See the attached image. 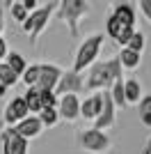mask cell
Instances as JSON below:
<instances>
[{"instance_id":"21","label":"cell","mask_w":151,"mask_h":154,"mask_svg":"<svg viewBox=\"0 0 151 154\" xmlns=\"http://www.w3.org/2000/svg\"><path fill=\"white\" fill-rule=\"evenodd\" d=\"M138 113H140V122L147 129H151V94H142V99L138 101Z\"/></svg>"},{"instance_id":"4","label":"cell","mask_w":151,"mask_h":154,"mask_svg":"<svg viewBox=\"0 0 151 154\" xmlns=\"http://www.w3.org/2000/svg\"><path fill=\"white\" fill-rule=\"evenodd\" d=\"M55 9H57V2H48V5H44V7H37V9L30 12V14H28V19L21 23L23 32L30 35V42H32V44H37L39 35L48 28V21H50V16H53Z\"/></svg>"},{"instance_id":"1","label":"cell","mask_w":151,"mask_h":154,"mask_svg":"<svg viewBox=\"0 0 151 154\" xmlns=\"http://www.w3.org/2000/svg\"><path fill=\"white\" fill-rule=\"evenodd\" d=\"M117 78H124L121 76V64L117 58H110V60H99L89 67V74H87V83H85V90H110V85L117 81Z\"/></svg>"},{"instance_id":"2","label":"cell","mask_w":151,"mask_h":154,"mask_svg":"<svg viewBox=\"0 0 151 154\" xmlns=\"http://www.w3.org/2000/svg\"><path fill=\"white\" fill-rule=\"evenodd\" d=\"M55 12H57V19L69 28L71 37H78V35H80L78 26H80L82 16H87V14L92 12V7H89L87 0H60Z\"/></svg>"},{"instance_id":"13","label":"cell","mask_w":151,"mask_h":154,"mask_svg":"<svg viewBox=\"0 0 151 154\" xmlns=\"http://www.w3.org/2000/svg\"><path fill=\"white\" fill-rule=\"evenodd\" d=\"M16 134L21 136V138H25V140L30 143L32 138H37L39 134H41V129H44V124L39 122V117L37 115H28L25 120H21L19 124H16Z\"/></svg>"},{"instance_id":"25","label":"cell","mask_w":151,"mask_h":154,"mask_svg":"<svg viewBox=\"0 0 151 154\" xmlns=\"http://www.w3.org/2000/svg\"><path fill=\"white\" fill-rule=\"evenodd\" d=\"M124 48H131V51H135V53H140V55H142V51H144V35L135 30V32L131 35V39L126 42Z\"/></svg>"},{"instance_id":"19","label":"cell","mask_w":151,"mask_h":154,"mask_svg":"<svg viewBox=\"0 0 151 154\" xmlns=\"http://www.w3.org/2000/svg\"><path fill=\"white\" fill-rule=\"evenodd\" d=\"M110 99H112L114 108L117 110H124L126 108V99H124V78H117L112 85H110Z\"/></svg>"},{"instance_id":"33","label":"cell","mask_w":151,"mask_h":154,"mask_svg":"<svg viewBox=\"0 0 151 154\" xmlns=\"http://www.w3.org/2000/svg\"><path fill=\"white\" fill-rule=\"evenodd\" d=\"M14 2H21V0H5V5L9 7V5H14Z\"/></svg>"},{"instance_id":"22","label":"cell","mask_w":151,"mask_h":154,"mask_svg":"<svg viewBox=\"0 0 151 154\" xmlns=\"http://www.w3.org/2000/svg\"><path fill=\"white\" fill-rule=\"evenodd\" d=\"M16 83H19V76H16L5 62H0V85H5L7 90H9V88H14Z\"/></svg>"},{"instance_id":"14","label":"cell","mask_w":151,"mask_h":154,"mask_svg":"<svg viewBox=\"0 0 151 154\" xmlns=\"http://www.w3.org/2000/svg\"><path fill=\"white\" fill-rule=\"evenodd\" d=\"M101 108H103V92H94V94H89L85 101H80V117L94 122L96 117H99Z\"/></svg>"},{"instance_id":"23","label":"cell","mask_w":151,"mask_h":154,"mask_svg":"<svg viewBox=\"0 0 151 154\" xmlns=\"http://www.w3.org/2000/svg\"><path fill=\"white\" fill-rule=\"evenodd\" d=\"M37 117H39V122L44 124V127H48V129H53L57 122H60V115H57L55 108H41Z\"/></svg>"},{"instance_id":"24","label":"cell","mask_w":151,"mask_h":154,"mask_svg":"<svg viewBox=\"0 0 151 154\" xmlns=\"http://www.w3.org/2000/svg\"><path fill=\"white\" fill-rule=\"evenodd\" d=\"M37 76H39V64H28V67H25V71L21 74L19 81H23L25 88H34V83H37Z\"/></svg>"},{"instance_id":"7","label":"cell","mask_w":151,"mask_h":154,"mask_svg":"<svg viewBox=\"0 0 151 154\" xmlns=\"http://www.w3.org/2000/svg\"><path fill=\"white\" fill-rule=\"evenodd\" d=\"M60 76H62V69H60L57 64H53V62L39 64V76H37L34 88H37L39 92H53L57 81H60Z\"/></svg>"},{"instance_id":"28","label":"cell","mask_w":151,"mask_h":154,"mask_svg":"<svg viewBox=\"0 0 151 154\" xmlns=\"http://www.w3.org/2000/svg\"><path fill=\"white\" fill-rule=\"evenodd\" d=\"M138 5H140V12H142V16H144V19L151 23V0H138Z\"/></svg>"},{"instance_id":"34","label":"cell","mask_w":151,"mask_h":154,"mask_svg":"<svg viewBox=\"0 0 151 154\" xmlns=\"http://www.w3.org/2000/svg\"><path fill=\"white\" fill-rule=\"evenodd\" d=\"M128 2H131V5H133V2H138V0H128Z\"/></svg>"},{"instance_id":"29","label":"cell","mask_w":151,"mask_h":154,"mask_svg":"<svg viewBox=\"0 0 151 154\" xmlns=\"http://www.w3.org/2000/svg\"><path fill=\"white\" fill-rule=\"evenodd\" d=\"M21 5H23L25 7V9H28V14H30V12H34V9H37V0H21Z\"/></svg>"},{"instance_id":"31","label":"cell","mask_w":151,"mask_h":154,"mask_svg":"<svg viewBox=\"0 0 151 154\" xmlns=\"http://www.w3.org/2000/svg\"><path fill=\"white\" fill-rule=\"evenodd\" d=\"M144 154H151V138L147 140V147H144Z\"/></svg>"},{"instance_id":"18","label":"cell","mask_w":151,"mask_h":154,"mask_svg":"<svg viewBox=\"0 0 151 154\" xmlns=\"http://www.w3.org/2000/svg\"><path fill=\"white\" fill-rule=\"evenodd\" d=\"M23 101H25V106H28V113H30V115H39V110L44 108V106H41V94H39L37 88H28V92L23 94Z\"/></svg>"},{"instance_id":"9","label":"cell","mask_w":151,"mask_h":154,"mask_svg":"<svg viewBox=\"0 0 151 154\" xmlns=\"http://www.w3.org/2000/svg\"><path fill=\"white\" fill-rule=\"evenodd\" d=\"M85 90V81L80 78V74H76V71H62V76L57 81L55 85V94L62 97V94H80Z\"/></svg>"},{"instance_id":"32","label":"cell","mask_w":151,"mask_h":154,"mask_svg":"<svg viewBox=\"0 0 151 154\" xmlns=\"http://www.w3.org/2000/svg\"><path fill=\"white\" fill-rule=\"evenodd\" d=\"M2 30H5V21H2V12H0V35H2Z\"/></svg>"},{"instance_id":"11","label":"cell","mask_w":151,"mask_h":154,"mask_svg":"<svg viewBox=\"0 0 151 154\" xmlns=\"http://www.w3.org/2000/svg\"><path fill=\"white\" fill-rule=\"evenodd\" d=\"M28 115H30V113H28V106H25L23 97H14L12 101L5 106V113H2V122H5L7 127H16V124H19L21 120H25Z\"/></svg>"},{"instance_id":"6","label":"cell","mask_w":151,"mask_h":154,"mask_svg":"<svg viewBox=\"0 0 151 154\" xmlns=\"http://www.w3.org/2000/svg\"><path fill=\"white\" fill-rule=\"evenodd\" d=\"M0 140H2V154H28L30 152V143L21 138L14 127H7L0 131Z\"/></svg>"},{"instance_id":"15","label":"cell","mask_w":151,"mask_h":154,"mask_svg":"<svg viewBox=\"0 0 151 154\" xmlns=\"http://www.w3.org/2000/svg\"><path fill=\"white\" fill-rule=\"evenodd\" d=\"M110 16H114V19L119 21V23H124V26L135 28V7H133L131 2H117V5L112 7V14H110Z\"/></svg>"},{"instance_id":"30","label":"cell","mask_w":151,"mask_h":154,"mask_svg":"<svg viewBox=\"0 0 151 154\" xmlns=\"http://www.w3.org/2000/svg\"><path fill=\"white\" fill-rule=\"evenodd\" d=\"M7 53H9V51H7V42H5L2 37H0V62H2V60L7 58Z\"/></svg>"},{"instance_id":"26","label":"cell","mask_w":151,"mask_h":154,"mask_svg":"<svg viewBox=\"0 0 151 154\" xmlns=\"http://www.w3.org/2000/svg\"><path fill=\"white\" fill-rule=\"evenodd\" d=\"M7 9L12 12V19L16 21V23H23V21L28 19V9H25V7L21 5V2H14V5H9Z\"/></svg>"},{"instance_id":"10","label":"cell","mask_w":151,"mask_h":154,"mask_svg":"<svg viewBox=\"0 0 151 154\" xmlns=\"http://www.w3.org/2000/svg\"><path fill=\"white\" fill-rule=\"evenodd\" d=\"M117 124V108H114L112 99H110V92L103 90V108H101L99 117L94 120V129L99 131H108Z\"/></svg>"},{"instance_id":"20","label":"cell","mask_w":151,"mask_h":154,"mask_svg":"<svg viewBox=\"0 0 151 154\" xmlns=\"http://www.w3.org/2000/svg\"><path fill=\"white\" fill-rule=\"evenodd\" d=\"M5 64L9 67V69L16 74V76L21 78V74L25 71V67H28V60L21 55V53H16V51H12V53H7V58H5Z\"/></svg>"},{"instance_id":"12","label":"cell","mask_w":151,"mask_h":154,"mask_svg":"<svg viewBox=\"0 0 151 154\" xmlns=\"http://www.w3.org/2000/svg\"><path fill=\"white\" fill-rule=\"evenodd\" d=\"M105 32H108V37H112L117 44L124 48L126 46V42L131 39V35L135 32V28H131V26H124V23H119V21L114 19V16H108V21H105Z\"/></svg>"},{"instance_id":"27","label":"cell","mask_w":151,"mask_h":154,"mask_svg":"<svg viewBox=\"0 0 151 154\" xmlns=\"http://www.w3.org/2000/svg\"><path fill=\"white\" fill-rule=\"evenodd\" d=\"M41 94V106L44 108H55L57 106V94L55 92H39Z\"/></svg>"},{"instance_id":"5","label":"cell","mask_w":151,"mask_h":154,"mask_svg":"<svg viewBox=\"0 0 151 154\" xmlns=\"http://www.w3.org/2000/svg\"><path fill=\"white\" fill-rule=\"evenodd\" d=\"M76 143L80 145L85 152H92V154H99V152H108L112 140L105 131H99V129H85V131H78L76 134Z\"/></svg>"},{"instance_id":"3","label":"cell","mask_w":151,"mask_h":154,"mask_svg":"<svg viewBox=\"0 0 151 154\" xmlns=\"http://www.w3.org/2000/svg\"><path fill=\"white\" fill-rule=\"evenodd\" d=\"M101 46H103V35H101V32H94V35L85 37V42L78 46V53H76L73 69L71 71L82 74L87 67H92V64L96 62V58H99V53H101Z\"/></svg>"},{"instance_id":"16","label":"cell","mask_w":151,"mask_h":154,"mask_svg":"<svg viewBox=\"0 0 151 154\" xmlns=\"http://www.w3.org/2000/svg\"><path fill=\"white\" fill-rule=\"evenodd\" d=\"M124 99H126V106H138V101L142 99V83L138 78H126L124 81Z\"/></svg>"},{"instance_id":"8","label":"cell","mask_w":151,"mask_h":154,"mask_svg":"<svg viewBox=\"0 0 151 154\" xmlns=\"http://www.w3.org/2000/svg\"><path fill=\"white\" fill-rule=\"evenodd\" d=\"M57 115H60V120H64V122H76L78 117H80V99H78V94H62L57 97Z\"/></svg>"},{"instance_id":"17","label":"cell","mask_w":151,"mask_h":154,"mask_svg":"<svg viewBox=\"0 0 151 154\" xmlns=\"http://www.w3.org/2000/svg\"><path fill=\"white\" fill-rule=\"evenodd\" d=\"M117 60H119L121 69L133 71V69H138V67H140V62H142V55H140V53H135V51H131V48H121L119 55H117Z\"/></svg>"}]
</instances>
